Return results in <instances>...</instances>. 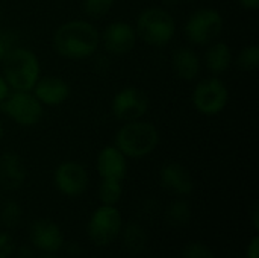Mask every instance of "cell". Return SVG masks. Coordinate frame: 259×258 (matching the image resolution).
Segmentation results:
<instances>
[{"label": "cell", "mask_w": 259, "mask_h": 258, "mask_svg": "<svg viewBox=\"0 0 259 258\" xmlns=\"http://www.w3.org/2000/svg\"><path fill=\"white\" fill-rule=\"evenodd\" d=\"M39 258H59V257H56L55 254H46V255H42V257H39Z\"/></svg>", "instance_id": "d590c367"}, {"label": "cell", "mask_w": 259, "mask_h": 258, "mask_svg": "<svg viewBox=\"0 0 259 258\" xmlns=\"http://www.w3.org/2000/svg\"><path fill=\"white\" fill-rule=\"evenodd\" d=\"M35 97L47 106H56L64 103L70 96V85L65 79L58 76L39 78L32 88Z\"/></svg>", "instance_id": "4fadbf2b"}, {"label": "cell", "mask_w": 259, "mask_h": 258, "mask_svg": "<svg viewBox=\"0 0 259 258\" xmlns=\"http://www.w3.org/2000/svg\"><path fill=\"white\" fill-rule=\"evenodd\" d=\"M0 109L20 126H35L44 116L42 103L30 91H9L0 103Z\"/></svg>", "instance_id": "5b68a950"}, {"label": "cell", "mask_w": 259, "mask_h": 258, "mask_svg": "<svg viewBox=\"0 0 259 258\" xmlns=\"http://www.w3.org/2000/svg\"><path fill=\"white\" fill-rule=\"evenodd\" d=\"M247 258H259V237L255 236L247 246Z\"/></svg>", "instance_id": "4316f807"}, {"label": "cell", "mask_w": 259, "mask_h": 258, "mask_svg": "<svg viewBox=\"0 0 259 258\" xmlns=\"http://www.w3.org/2000/svg\"><path fill=\"white\" fill-rule=\"evenodd\" d=\"M121 228V214L115 205H102L90 217L87 231L93 243L97 246H108L120 236Z\"/></svg>", "instance_id": "ba28073f"}, {"label": "cell", "mask_w": 259, "mask_h": 258, "mask_svg": "<svg viewBox=\"0 0 259 258\" xmlns=\"http://www.w3.org/2000/svg\"><path fill=\"white\" fill-rule=\"evenodd\" d=\"M159 143V132L156 126L144 120L126 122L115 135V148H118L126 158H143L152 154Z\"/></svg>", "instance_id": "3957f363"}, {"label": "cell", "mask_w": 259, "mask_h": 258, "mask_svg": "<svg viewBox=\"0 0 259 258\" xmlns=\"http://www.w3.org/2000/svg\"><path fill=\"white\" fill-rule=\"evenodd\" d=\"M228 100H229L228 87L217 76H211V78L200 81L194 87L193 96H191L193 106L196 108L197 113L203 116L220 114L226 108Z\"/></svg>", "instance_id": "52a82bcc"}, {"label": "cell", "mask_w": 259, "mask_h": 258, "mask_svg": "<svg viewBox=\"0 0 259 258\" xmlns=\"http://www.w3.org/2000/svg\"><path fill=\"white\" fill-rule=\"evenodd\" d=\"M184 258H215L212 249L209 246H206L205 243H199V242H194V243H190L185 246L184 249Z\"/></svg>", "instance_id": "d4e9b609"}, {"label": "cell", "mask_w": 259, "mask_h": 258, "mask_svg": "<svg viewBox=\"0 0 259 258\" xmlns=\"http://www.w3.org/2000/svg\"><path fill=\"white\" fill-rule=\"evenodd\" d=\"M97 172L102 179H117L123 181L127 173V161L123 152L115 146H105L96 163Z\"/></svg>", "instance_id": "5bb4252c"}, {"label": "cell", "mask_w": 259, "mask_h": 258, "mask_svg": "<svg viewBox=\"0 0 259 258\" xmlns=\"http://www.w3.org/2000/svg\"><path fill=\"white\" fill-rule=\"evenodd\" d=\"M159 178H161V184L167 190H170L179 196H187L193 192L194 182H193L191 173L185 166H182L179 163L165 164L161 169Z\"/></svg>", "instance_id": "2e32d148"}, {"label": "cell", "mask_w": 259, "mask_h": 258, "mask_svg": "<svg viewBox=\"0 0 259 258\" xmlns=\"http://www.w3.org/2000/svg\"><path fill=\"white\" fill-rule=\"evenodd\" d=\"M23 217L21 205L17 201L8 199L0 205V224L6 228H15Z\"/></svg>", "instance_id": "7402d4cb"}, {"label": "cell", "mask_w": 259, "mask_h": 258, "mask_svg": "<svg viewBox=\"0 0 259 258\" xmlns=\"http://www.w3.org/2000/svg\"><path fill=\"white\" fill-rule=\"evenodd\" d=\"M100 44L99 30L87 20H70L61 24L53 35V47L67 59H87Z\"/></svg>", "instance_id": "6da1fadb"}, {"label": "cell", "mask_w": 259, "mask_h": 258, "mask_svg": "<svg viewBox=\"0 0 259 258\" xmlns=\"http://www.w3.org/2000/svg\"><path fill=\"white\" fill-rule=\"evenodd\" d=\"M17 255L18 258H33V252L29 246H21V248H18Z\"/></svg>", "instance_id": "f546056e"}, {"label": "cell", "mask_w": 259, "mask_h": 258, "mask_svg": "<svg viewBox=\"0 0 259 258\" xmlns=\"http://www.w3.org/2000/svg\"><path fill=\"white\" fill-rule=\"evenodd\" d=\"M30 240L35 248L44 251L46 254L58 252L65 243L61 228L49 219H39L33 222L30 228Z\"/></svg>", "instance_id": "7c38bea8"}, {"label": "cell", "mask_w": 259, "mask_h": 258, "mask_svg": "<svg viewBox=\"0 0 259 258\" xmlns=\"http://www.w3.org/2000/svg\"><path fill=\"white\" fill-rule=\"evenodd\" d=\"M155 211H156V204H155V201H147V202L144 204V207H143L144 216L150 217V216L155 214Z\"/></svg>", "instance_id": "83f0119b"}, {"label": "cell", "mask_w": 259, "mask_h": 258, "mask_svg": "<svg viewBox=\"0 0 259 258\" xmlns=\"http://www.w3.org/2000/svg\"><path fill=\"white\" fill-rule=\"evenodd\" d=\"M14 251H15V245L11 236L6 233H0V258H9Z\"/></svg>", "instance_id": "484cf974"}, {"label": "cell", "mask_w": 259, "mask_h": 258, "mask_svg": "<svg viewBox=\"0 0 259 258\" xmlns=\"http://www.w3.org/2000/svg\"><path fill=\"white\" fill-rule=\"evenodd\" d=\"M252 217H253V227H255V230H259V205L258 204H255V207H253Z\"/></svg>", "instance_id": "1f68e13d"}, {"label": "cell", "mask_w": 259, "mask_h": 258, "mask_svg": "<svg viewBox=\"0 0 259 258\" xmlns=\"http://www.w3.org/2000/svg\"><path fill=\"white\" fill-rule=\"evenodd\" d=\"M114 6V0H83V12L90 18L105 17Z\"/></svg>", "instance_id": "cb8c5ba5"}, {"label": "cell", "mask_w": 259, "mask_h": 258, "mask_svg": "<svg viewBox=\"0 0 259 258\" xmlns=\"http://www.w3.org/2000/svg\"><path fill=\"white\" fill-rule=\"evenodd\" d=\"M6 52H8V49H6L5 43L2 41V38H0V61H3V58H5V55H6Z\"/></svg>", "instance_id": "836d02e7"}, {"label": "cell", "mask_w": 259, "mask_h": 258, "mask_svg": "<svg viewBox=\"0 0 259 258\" xmlns=\"http://www.w3.org/2000/svg\"><path fill=\"white\" fill-rule=\"evenodd\" d=\"M67 248H68V252L73 254V255H76V254L79 255V254H80V246H79L77 243H68Z\"/></svg>", "instance_id": "d6a6232c"}, {"label": "cell", "mask_w": 259, "mask_h": 258, "mask_svg": "<svg viewBox=\"0 0 259 258\" xmlns=\"http://www.w3.org/2000/svg\"><path fill=\"white\" fill-rule=\"evenodd\" d=\"M165 220L173 228H184L191 220V207L187 201H173L165 210Z\"/></svg>", "instance_id": "ffe728a7"}, {"label": "cell", "mask_w": 259, "mask_h": 258, "mask_svg": "<svg viewBox=\"0 0 259 258\" xmlns=\"http://www.w3.org/2000/svg\"><path fill=\"white\" fill-rule=\"evenodd\" d=\"M27 176L24 161L15 152L0 155V186L6 190L20 189Z\"/></svg>", "instance_id": "9a60e30c"}, {"label": "cell", "mask_w": 259, "mask_h": 258, "mask_svg": "<svg viewBox=\"0 0 259 258\" xmlns=\"http://www.w3.org/2000/svg\"><path fill=\"white\" fill-rule=\"evenodd\" d=\"M135 32L146 44L162 47L173 40L176 21L173 15L162 8H147L138 15Z\"/></svg>", "instance_id": "277c9868"}, {"label": "cell", "mask_w": 259, "mask_h": 258, "mask_svg": "<svg viewBox=\"0 0 259 258\" xmlns=\"http://www.w3.org/2000/svg\"><path fill=\"white\" fill-rule=\"evenodd\" d=\"M111 109L112 114L121 122L138 120L149 109V97L137 87H124L114 96Z\"/></svg>", "instance_id": "9c48e42d"}, {"label": "cell", "mask_w": 259, "mask_h": 258, "mask_svg": "<svg viewBox=\"0 0 259 258\" xmlns=\"http://www.w3.org/2000/svg\"><path fill=\"white\" fill-rule=\"evenodd\" d=\"M3 134H5V131H3V125H2V120H0V141L3 138Z\"/></svg>", "instance_id": "e575fe53"}, {"label": "cell", "mask_w": 259, "mask_h": 258, "mask_svg": "<svg viewBox=\"0 0 259 258\" xmlns=\"http://www.w3.org/2000/svg\"><path fill=\"white\" fill-rule=\"evenodd\" d=\"M238 3L244 9H258L259 0H238Z\"/></svg>", "instance_id": "4dcf8cb0"}, {"label": "cell", "mask_w": 259, "mask_h": 258, "mask_svg": "<svg viewBox=\"0 0 259 258\" xmlns=\"http://www.w3.org/2000/svg\"><path fill=\"white\" fill-rule=\"evenodd\" d=\"M237 65L243 71H255L259 67V47L256 44L246 46L240 50L237 56Z\"/></svg>", "instance_id": "603a6c76"}, {"label": "cell", "mask_w": 259, "mask_h": 258, "mask_svg": "<svg viewBox=\"0 0 259 258\" xmlns=\"http://www.w3.org/2000/svg\"><path fill=\"white\" fill-rule=\"evenodd\" d=\"M120 234H121L123 248L129 254L137 255L146 251L149 245V236L138 222H129L124 228H121Z\"/></svg>", "instance_id": "d6986e66"}, {"label": "cell", "mask_w": 259, "mask_h": 258, "mask_svg": "<svg viewBox=\"0 0 259 258\" xmlns=\"http://www.w3.org/2000/svg\"><path fill=\"white\" fill-rule=\"evenodd\" d=\"M9 85L6 84V81H5V78L3 76H0V103L6 99V96L9 94Z\"/></svg>", "instance_id": "f1b7e54d"}, {"label": "cell", "mask_w": 259, "mask_h": 258, "mask_svg": "<svg viewBox=\"0 0 259 258\" xmlns=\"http://www.w3.org/2000/svg\"><path fill=\"white\" fill-rule=\"evenodd\" d=\"M123 181L117 179H102L99 186V199L102 205H115L123 195Z\"/></svg>", "instance_id": "44dd1931"}, {"label": "cell", "mask_w": 259, "mask_h": 258, "mask_svg": "<svg viewBox=\"0 0 259 258\" xmlns=\"http://www.w3.org/2000/svg\"><path fill=\"white\" fill-rule=\"evenodd\" d=\"M55 186L65 196H79L88 187V172L76 161H64L55 170Z\"/></svg>", "instance_id": "30bf717a"}, {"label": "cell", "mask_w": 259, "mask_h": 258, "mask_svg": "<svg viewBox=\"0 0 259 258\" xmlns=\"http://www.w3.org/2000/svg\"><path fill=\"white\" fill-rule=\"evenodd\" d=\"M232 61H234L232 50L223 41H214V43H211V46L208 47V50L205 53L206 68L212 75H222V73H225L232 65Z\"/></svg>", "instance_id": "ac0fdd59"}, {"label": "cell", "mask_w": 259, "mask_h": 258, "mask_svg": "<svg viewBox=\"0 0 259 258\" xmlns=\"http://www.w3.org/2000/svg\"><path fill=\"white\" fill-rule=\"evenodd\" d=\"M184 32L193 44H211L223 32V17L214 8L197 9L188 17Z\"/></svg>", "instance_id": "8992f818"}, {"label": "cell", "mask_w": 259, "mask_h": 258, "mask_svg": "<svg viewBox=\"0 0 259 258\" xmlns=\"http://www.w3.org/2000/svg\"><path fill=\"white\" fill-rule=\"evenodd\" d=\"M3 78L15 91H32L39 79V61L36 55L21 46L6 52L3 58Z\"/></svg>", "instance_id": "7a4b0ae2"}, {"label": "cell", "mask_w": 259, "mask_h": 258, "mask_svg": "<svg viewBox=\"0 0 259 258\" xmlns=\"http://www.w3.org/2000/svg\"><path fill=\"white\" fill-rule=\"evenodd\" d=\"M171 68L176 78L182 81H193L200 71V59L190 47H179L171 58Z\"/></svg>", "instance_id": "e0dca14e"}, {"label": "cell", "mask_w": 259, "mask_h": 258, "mask_svg": "<svg viewBox=\"0 0 259 258\" xmlns=\"http://www.w3.org/2000/svg\"><path fill=\"white\" fill-rule=\"evenodd\" d=\"M135 27L126 21H114L108 24L102 35V44L105 50L111 55H126L129 53L137 43Z\"/></svg>", "instance_id": "8fae6325"}]
</instances>
